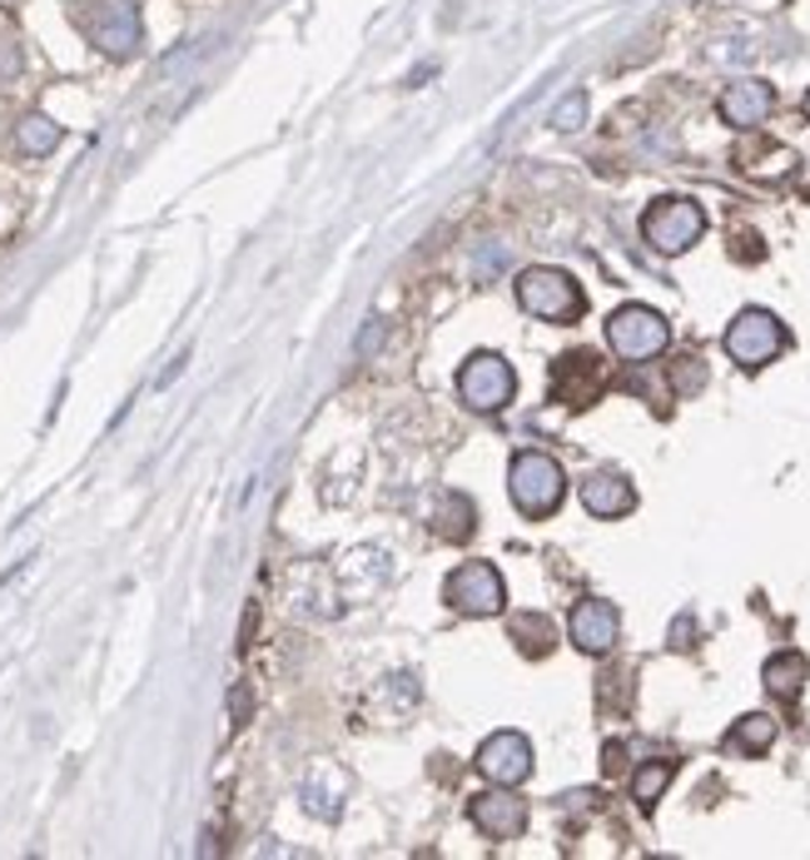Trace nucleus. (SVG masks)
Instances as JSON below:
<instances>
[{
	"mask_svg": "<svg viewBox=\"0 0 810 860\" xmlns=\"http://www.w3.org/2000/svg\"><path fill=\"white\" fill-rule=\"evenodd\" d=\"M230 707H234V726H244V721H249V691H244V687H234Z\"/></svg>",
	"mask_w": 810,
	"mask_h": 860,
	"instance_id": "26",
	"label": "nucleus"
},
{
	"mask_svg": "<svg viewBox=\"0 0 810 860\" xmlns=\"http://www.w3.org/2000/svg\"><path fill=\"white\" fill-rule=\"evenodd\" d=\"M567 637H572V647L587 651V657H607V651L617 647V637H621V612L611 607V602H601V597L577 602L572 617H567Z\"/></svg>",
	"mask_w": 810,
	"mask_h": 860,
	"instance_id": "13",
	"label": "nucleus"
},
{
	"mask_svg": "<svg viewBox=\"0 0 810 860\" xmlns=\"http://www.w3.org/2000/svg\"><path fill=\"white\" fill-rule=\"evenodd\" d=\"M21 45L15 41H0V81H15V75H21Z\"/></svg>",
	"mask_w": 810,
	"mask_h": 860,
	"instance_id": "25",
	"label": "nucleus"
},
{
	"mask_svg": "<svg viewBox=\"0 0 810 860\" xmlns=\"http://www.w3.org/2000/svg\"><path fill=\"white\" fill-rule=\"evenodd\" d=\"M547 125H552L557 135H577L582 125H587V91H567V95H562Z\"/></svg>",
	"mask_w": 810,
	"mask_h": 860,
	"instance_id": "23",
	"label": "nucleus"
},
{
	"mask_svg": "<svg viewBox=\"0 0 810 860\" xmlns=\"http://www.w3.org/2000/svg\"><path fill=\"white\" fill-rule=\"evenodd\" d=\"M621 761H627V751H621L617 741H607V761H601V766H607V776H617V771H621Z\"/></svg>",
	"mask_w": 810,
	"mask_h": 860,
	"instance_id": "28",
	"label": "nucleus"
},
{
	"mask_svg": "<svg viewBox=\"0 0 810 860\" xmlns=\"http://www.w3.org/2000/svg\"><path fill=\"white\" fill-rule=\"evenodd\" d=\"M726 359L740 363V369H766L770 359H780V349H786V323L776 319L770 309H740L736 319L726 323Z\"/></svg>",
	"mask_w": 810,
	"mask_h": 860,
	"instance_id": "5",
	"label": "nucleus"
},
{
	"mask_svg": "<svg viewBox=\"0 0 810 860\" xmlns=\"http://www.w3.org/2000/svg\"><path fill=\"white\" fill-rule=\"evenodd\" d=\"M686 637H691V617H681L676 627H671V647H691Z\"/></svg>",
	"mask_w": 810,
	"mask_h": 860,
	"instance_id": "29",
	"label": "nucleus"
},
{
	"mask_svg": "<svg viewBox=\"0 0 810 860\" xmlns=\"http://www.w3.org/2000/svg\"><path fill=\"white\" fill-rule=\"evenodd\" d=\"M806 120H810V91H806Z\"/></svg>",
	"mask_w": 810,
	"mask_h": 860,
	"instance_id": "30",
	"label": "nucleus"
},
{
	"mask_svg": "<svg viewBox=\"0 0 810 860\" xmlns=\"http://www.w3.org/2000/svg\"><path fill=\"white\" fill-rule=\"evenodd\" d=\"M582 508L591 518H627L637 508V488L621 473H591V478H582Z\"/></svg>",
	"mask_w": 810,
	"mask_h": 860,
	"instance_id": "15",
	"label": "nucleus"
},
{
	"mask_svg": "<svg viewBox=\"0 0 810 860\" xmlns=\"http://www.w3.org/2000/svg\"><path fill=\"white\" fill-rule=\"evenodd\" d=\"M478 771L492 786H522L532 776V741L522 731H492L478 746Z\"/></svg>",
	"mask_w": 810,
	"mask_h": 860,
	"instance_id": "11",
	"label": "nucleus"
},
{
	"mask_svg": "<svg viewBox=\"0 0 810 860\" xmlns=\"http://www.w3.org/2000/svg\"><path fill=\"white\" fill-rule=\"evenodd\" d=\"M383 339H388V329H383V319H369V323H363V333H359V359H373Z\"/></svg>",
	"mask_w": 810,
	"mask_h": 860,
	"instance_id": "24",
	"label": "nucleus"
},
{
	"mask_svg": "<svg viewBox=\"0 0 810 860\" xmlns=\"http://www.w3.org/2000/svg\"><path fill=\"white\" fill-rule=\"evenodd\" d=\"M65 140V130L51 120V115H25L21 125H15V145H21V155H31V160H45V155H55Z\"/></svg>",
	"mask_w": 810,
	"mask_h": 860,
	"instance_id": "19",
	"label": "nucleus"
},
{
	"mask_svg": "<svg viewBox=\"0 0 810 860\" xmlns=\"http://www.w3.org/2000/svg\"><path fill=\"white\" fill-rule=\"evenodd\" d=\"M443 602L462 617H498L508 607V582L492 562H462V567L448 572L443 582Z\"/></svg>",
	"mask_w": 810,
	"mask_h": 860,
	"instance_id": "7",
	"label": "nucleus"
},
{
	"mask_svg": "<svg viewBox=\"0 0 810 860\" xmlns=\"http://www.w3.org/2000/svg\"><path fill=\"white\" fill-rule=\"evenodd\" d=\"M701 234H706V210L686 194H661L641 214V240L657 254H686Z\"/></svg>",
	"mask_w": 810,
	"mask_h": 860,
	"instance_id": "4",
	"label": "nucleus"
},
{
	"mask_svg": "<svg viewBox=\"0 0 810 860\" xmlns=\"http://www.w3.org/2000/svg\"><path fill=\"white\" fill-rule=\"evenodd\" d=\"M518 393V373L502 353H472L458 369V399L472 413H502Z\"/></svg>",
	"mask_w": 810,
	"mask_h": 860,
	"instance_id": "8",
	"label": "nucleus"
},
{
	"mask_svg": "<svg viewBox=\"0 0 810 860\" xmlns=\"http://www.w3.org/2000/svg\"><path fill=\"white\" fill-rule=\"evenodd\" d=\"M607 343L621 363H647L671 343V323L647 304H621L607 319Z\"/></svg>",
	"mask_w": 810,
	"mask_h": 860,
	"instance_id": "6",
	"label": "nucleus"
},
{
	"mask_svg": "<svg viewBox=\"0 0 810 860\" xmlns=\"http://www.w3.org/2000/svg\"><path fill=\"white\" fill-rule=\"evenodd\" d=\"M184 363H190V353H180V359H170V369L160 373V383H154V389H170V383H174V379H180V373H184Z\"/></svg>",
	"mask_w": 810,
	"mask_h": 860,
	"instance_id": "27",
	"label": "nucleus"
},
{
	"mask_svg": "<svg viewBox=\"0 0 810 860\" xmlns=\"http://www.w3.org/2000/svg\"><path fill=\"white\" fill-rule=\"evenodd\" d=\"M343 796H349V786H343V776L333 766H319L299 786V806L309 810V816H319V820H339L343 816Z\"/></svg>",
	"mask_w": 810,
	"mask_h": 860,
	"instance_id": "16",
	"label": "nucleus"
},
{
	"mask_svg": "<svg viewBox=\"0 0 810 860\" xmlns=\"http://www.w3.org/2000/svg\"><path fill=\"white\" fill-rule=\"evenodd\" d=\"M388 572H393L388 548H373V542H363V548L343 552V558L333 562V587H339L343 602H369L373 592L388 582Z\"/></svg>",
	"mask_w": 810,
	"mask_h": 860,
	"instance_id": "9",
	"label": "nucleus"
},
{
	"mask_svg": "<svg viewBox=\"0 0 810 860\" xmlns=\"http://www.w3.org/2000/svg\"><path fill=\"white\" fill-rule=\"evenodd\" d=\"M607 389V373H601L597 353H562L552 363V399L567 403V408H591Z\"/></svg>",
	"mask_w": 810,
	"mask_h": 860,
	"instance_id": "12",
	"label": "nucleus"
},
{
	"mask_svg": "<svg viewBox=\"0 0 810 860\" xmlns=\"http://www.w3.org/2000/svg\"><path fill=\"white\" fill-rule=\"evenodd\" d=\"M671 781H676V761H667V756L647 761V766H637V776H631V800H637L641 810H651Z\"/></svg>",
	"mask_w": 810,
	"mask_h": 860,
	"instance_id": "22",
	"label": "nucleus"
},
{
	"mask_svg": "<svg viewBox=\"0 0 810 860\" xmlns=\"http://www.w3.org/2000/svg\"><path fill=\"white\" fill-rule=\"evenodd\" d=\"M770 741H776V716H766V711H750L726 731V751H740V756H760V751H770Z\"/></svg>",
	"mask_w": 810,
	"mask_h": 860,
	"instance_id": "20",
	"label": "nucleus"
},
{
	"mask_svg": "<svg viewBox=\"0 0 810 860\" xmlns=\"http://www.w3.org/2000/svg\"><path fill=\"white\" fill-rule=\"evenodd\" d=\"M508 631H512V641H518L522 657H547L552 641H557V627H552L542 612H518V617L508 622Z\"/></svg>",
	"mask_w": 810,
	"mask_h": 860,
	"instance_id": "21",
	"label": "nucleus"
},
{
	"mask_svg": "<svg viewBox=\"0 0 810 860\" xmlns=\"http://www.w3.org/2000/svg\"><path fill=\"white\" fill-rule=\"evenodd\" d=\"M806 677H810V661L800 657V651H776V657L760 667L766 691H770V697H780V701H796L800 691H806Z\"/></svg>",
	"mask_w": 810,
	"mask_h": 860,
	"instance_id": "17",
	"label": "nucleus"
},
{
	"mask_svg": "<svg viewBox=\"0 0 810 860\" xmlns=\"http://www.w3.org/2000/svg\"><path fill=\"white\" fill-rule=\"evenodd\" d=\"M468 820L488 840H518L527 830V800L518 796V786H492L468 800Z\"/></svg>",
	"mask_w": 810,
	"mask_h": 860,
	"instance_id": "10",
	"label": "nucleus"
},
{
	"mask_svg": "<svg viewBox=\"0 0 810 860\" xmlns=\"http://www.w3.org/2000/svg\"><path fill=\"white\" fill-rule=\"evenodd\" d=\"M433 528H438L443 542H468L472 528H478V508H472L462 492H443L438 512H433Z\"/></svg>",
	"mask_w": 810,
	"mask_h": 860,
	"instance_id": "18",
	"label": "nucleus"
},
{
	"mask_svg": "<svg viewBox=\"0 0 810 860\" xmlns=\"http://www.w3.org/2000/svg\"><path fill=\"white\" fill-rule=\"evenodd\" d=\"M75 21L90 35L95 51L110 55V61H130L145 45V21L135 0H90L85 11H75Z\"/></svg>",
	"mask_w": 810,
	"mask_h": 860,
	"instance_id": "3",
	"label": "nucleus"
},
{
	"mask_svg": "<svg viewBox=\"0 0 810 860\" xmlns=\"http://www.w3.org/2000/svg\"><path fill=\"white\" fill-rule=\"evenodd\" d=\"M770 110H776V91L766 81H750V75L746 81H731L716 100V115L731 130H756V125L770 120Z\"/></svg>",
	"mask_w": 810,
	"mask_h": 860,
	"instance_id": "14",
	"label": "nucleus"
},
{
	"mask_svg": "<svg viewBox=\"0 0 810 860\" xmlns=\"http://www.w3.org/2000/svg\"><path fill=\"white\" fill-rule=\"evenodd\" d=\"M508 498L522 518H552L562 508V498H567V473L547 453L522 448L508 468Z\"/></svg>",
	"mask_w": 810,
	"mask_h": 860,
	"instance_id": "1",
	"label": "nucleus"
},
{
	"mask_svg": "<svg viewBox=\"0 0 810 860\" xmlns=\"http://www.w3.org/2000/svg\"><path fill=\"white\" fill-rule=\"evenodd\" d=\"M512 289H518L522 314H532V319H542V323H577L582 314H587V294H582V284L572 279L567 269L532 264V269L518 274Z\"/></svg>",
	"mask_w": 810,
	"mask_h": 860,
	"instance_id": "2",
	"label": "nucleus"
}]
</instances>
